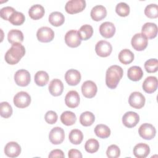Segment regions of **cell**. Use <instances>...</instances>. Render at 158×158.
I'll return each mask as SVG.
<instances>
[{"label":"cell","mask_w":158,"mask_h":158,"mask_svg":"<svg viewBox=\"0 0 158 158\" xmlns=\"http://www.w3.org/2000/svg\"><path fill=\"white\" fill-rule=\"evenodd\" d=\"M123 73V69L121 67L117 65L110 66L106 73V84L107 87L110 89L115 88L122 78Z\"/></svg>","instance_id":"cell-1"},{"label":"cell","mask_w":158,"mask_h":158,"mask_svg":"<svg viewBox=\"0 0 158 158\" xmlns=\"http://www.w3.org/2000/svg\"><path fill=\"white\" fill-rule=\"evenodd\" d=\"M25 54V47L20 43H15L5 54V60L10 65L17 64Z\"/></svg>","instance_id":"cell-2"},{"label":"cell","mask_w":158,"mask_h":158,"mask_svg":"<svg viewBox=\"0 0 158 158\" xmlns=\"http://www.w3.org/2000/svg\"><path fill=\"white\" fill-rule=\"evenodd\" d=\"M85 7V0H70L65 4V9L67 13L73 14L83 11Z\"/></svg>","instance_id":"cell-3"},{"label":"cell","mask_w":158,"mask_h":158,"mask_svg":"<svg viewBox=\"0 0 158 158\" xmlns=\"http://www.w3.org/2000/svg\"><path fill=\"white\" fill-rule=\"evenodd\" d=\"M14 104L19 108H25L28 107L31 102L30 94L25 91H20L14 97Z\"/></svg>","instance_id":"cell-4"},{"label":"cell","mask_w":158,"mask_h":158,"mask_svg":"<svg viewBox=\"0 0 158 158\" xmlns=\"http://www.w3.org/2000/svg\"><path fill=\"white\" fill-rule=\"evenodd\" d=\"M131 43L135 50L143 51L148 46V38L142 33H136L132 37Z\"/></svg>","instance_id":"cell-5"},{"label":"cell","mask_w":158,"mask_h":158,"mask_svg":"<svg viewBox=\"0 0 158 158\" xmlns=\"http://www.w3.org/2000/svg\"><path fill=\"white\" fill-rule=\"evenodd\" d=\"M112 51V47L111 44L106 40L99 41L95 46V51L100 57H106L109 56L111 54Z\"/></svg>","instance_id":"cell-6"},{"label":"cell","mask_w":158,"mask_h":158,"mask_svg":"<svg viewBox=\"0 0 158 158\" xmlns=\"http://www.w3.org/2000/svg\"><path fill=\"white\" fill-rule=\"evenodd\" d=\"M138 133L143 139L150 140L154 138L156 136V130L152 125L145 123L139 127L138 129Z\"/></svg>","instance_id":"cell-7"},{"label":"cell","mask_w":158,"mask_h":158,"mask_svg":"<svg viewBox=\"0 0 158 158\" xmlns=\"http://www.w3.org/2000/svg\"><path fill=\"white\" fill-rule=\"evenodd\" d=\"M64 39L66 44L70 48L78 47L81 41L78 32L75 30L68 31L65 35Z\"/></svg>","instance_id":"cell-8"},{"label":"cell","mask_w":158,"mask_h":158,"mask_svg":"<svg viewBox=\"0 0 158 158\" xmlns=\"http://www.w3.org/2000/svg\"><path fill=\"white\" fill-rule=\"evenodd\" d=\"M146 101L144 95L138 91H135L130 94L128 98L129 104L135 109H141L144 106Z\"/></svg>","instance_id":"cell-9"},{"label":"cell","mask_w":158,"mask_h":158,"mask_svg":"<svg viewBox=\"0 0 158 158\" xmlns=\"http://www.w3.org/2000/svg\"><path fill=\"white\" fill-rule=\"evenodd\" d=\"M30 74L27 70L20 69L17 70L14 75V80L15 83L20 86H26L30 82Z\"/></svg>","instance_id":"cell-10"},{"label":"cell","mask_w":158,"mask_h":158,"mask_svg":"<svg viewBox=\"0 0 158 158\" xmlns=\"http://www.w3.org/2000/svg\"><path fill=\"white\" fill-rule=\"evenodd\" d=\"M36 37L38 41L41 42L48 43L54 39V32L49 27H42L38 30L36 32Z\"/></svg>","instance_id":"cell-11"},{"label":"cell","mask_w":158,"mask_h":158,"mask_svg":"<svg viewBox=\"0 0 158 158\" xmlns=\"http://www.w3.org/2000/svg\"><path fill=\"white\" fill-rule=\"evenodd\" d=\"M65 138L64 130L59 127L53 128L49 133V139L53 144H61Z\"/></svg>","instance_id":"cell-12"},{"label":"cell","mask_w":158,"mask_h":158,"mask_svg":"<svg viewBox=\"0 0 158 158\" xmlns=\"http://www.w3.org/2000/svg\"><path fill=\"white\" fill-rule=\"evenodd\" d=\"M139 121V115L132 111L127 112L122 117L123 124L128 128H132L135 127Z\"/></svg>","instance_id":"cell-13"},{"label":"cell","mask_w":158,"mask_h":158,"mask_svg":"<svg viewBox=\"0 0 158 158\" xmlns=\"http://www.w3.org/2000/svg\"><path fill=\"white\" fill-rule=\"evenodd\" d=\"M97 86L91 80L85 81L81 85V92L83 95L87 98H93L97 93Z\"/></svg>","instance_id":"cell-14"},{"label":"cell","mask_w":158,"mask_h":158,"mask_svg":"<svg viewBox=\"0 0 158 158\" xmlns=\"http://www.w3.org/2000/svg\"><path fill=\"white\" fill-rule=\"evenodd\" d=\"M21 152L20 146L15 141H10L4 147V153L9 157H17Z\"/></svg>","instance_id":"cell-15"},{"label":"cell","mask_w":158,"mask_h":158,"mask_svg":"<svg viewBox=\"0 0 158 158\" xmlns=\"http://www.w3.org/2000/svg\"><path fill=\"white\" fill-rule=\"evenodd\" d=\"M65 80L69 85L75 86L81 80V74L77 70L69 69L65 74Z\"/></svg>","instance_id":"cell-16"},{"label":"cell","mask_w":158,"mask_h":158,"mask_svg":"<svg viewBox=\"0 0 158 158\" xmlns=\"http://www.w3.org/2000/svg\"><path fill=\"white\" fill-rule=\"evenodd\" d=\"M80 96L77 91L71 90L69 91L65 97V103L70 108H75L80 104Z\"/></svg>","instance_id":"cell-17"},{"label":"cell","mask_w":158,"mask_h":158,"mask_svg":"<svg viewBox=\"0 0 158 158\" xmlns=\"http://www.w3.org/2000/svg\"><path fill=\"white\" fill-rule=\"evenodd\" d=\"M99 32L100 34L106 38H111L115 33V27L112 22H103L99 27Z\"/></svg>","instance_id":"cell-18"},{"label":"cell","mask_w":158,"mask_h":158,"mask_svg":"<svg viewBox=\"0 0 158 158\" xmlns=\"http://www.w3.org/2000/svg\"><path fill=\"white\" fill-rule=\"evenodd\" d=\"M141 33L148 39H152L157 36V25L152 22L145 23L141 28Z\"/></svg>","instance_id":"cell-19"},{"label":"cell","mask_w":158,"mask_h":158,"mask_svg":"<svg viewBox=\"0 0 158 158\" xmlns=\"http://www.w3.org/2000/svg\"><path fill=\"white\" fill-rule=\"evenodd\" d=\"M48 88L51 95L54 96H58L63 92L64 85L60 80L55 78L50 81Z\"/></svg>","instance_id":"cell-20"},{"label":"cell","mask_w":158,"mask_h":158,"mask_svg":"<svg viewBox=\"0 0 158 158\" xmlns=\"http://www.w3.org/2000/svg\"><path fill=\"white\" fill-rule=\"evenodd\" d=\"M143 90L147 93H152L156 91L157 88V79L156 77L149 76L143 83Z\"/></svg>","instance_id":"cell-21"},{"label":"cell","mask_w":158,"mask_h":158,"mask_svg":"<svg viewBox=\"0 0 158 158\" xmlns=\"http://www.w3.org/2000/svg\"><path fill=\"white\" fill-rule=\"evenodd\" d=\"M90 15L93 20L100 21L106 17L107 10L104 6L97 5L92 8Z\"/></svg>","instance_id":"cell-22"},{"label":"cell","mask_w":158,"mask_h":158,"mask_svg":"<svg viewBox=\"0 0 158 158\" xmlns=\"http://www.w3.org/2000/svg\"><path fill=\"white\" fill-rule=\"evenodd\" d=\"M150 153L149 146L144 143H138L133 148V154L138 158H145Z\"/></svg>","instance_id":"cell-23"},{"label":"cell","mask_w":158,"mask_h":158,"mask_svg":"<svg viewBox=\"0 0 158 158\" xmlns=\"http://www.w3.org/2000/svg\"><path fill=\"white\" fill-rule=\"evenodd\" d=\"M8 41L13 44L15 43H22L23 41V33L17 29L10 30L7 34Z\"/></svg>","instance_id":"cell-24"},{"label":"cell","mask_w":158,"mask_h":158,"mask_svg":"<svg viewBox=\"0 0 158 158\" xmlns=\"http://www.w3.org/2000/svg\"><path fill=\"white\" fill-rule=\"evenodd\" d=\"M44 9L40 4L33 5L28 10V15L31 19L38 20L43 17L44 15Z\"/></svg>","instance_id":"cell-25"},{"label":"cell","mask_w":158,"mask_h":158,"mask_svg":"<svg viewBox=\"0 0 158 158\" xmlns=\"http://www.w3.org/2000/svg\"><path fill=\"white\" fill-rule=\"evenodd\" d=\"M143 75V72L139 66H132L128 69L127 76L130 80L136 81L141 79Z\"/></svg>","instance_id":"cell-26"},{"label":"cell","mask_w":158,"mask_h":158,"mask_svg":"<svg viewBox=\"0 0 158 158\" xmlns=\"http://www.w3.org/2000/svg\"><path fill=\"white\" fill-rule=\"evenodd\" d=\"M48 19L49 23L55 27L62 25L65 21L64 15L61 12L58 11H55L51 13L49 15Z\"/></svg>","instance_id":"cell-27"},{"label":"cell","mask_w":158,"mask_h":158,"mask_svg":"<svg viewBox=\"0 0 158 158\" xmlns=\"http://www.w3.org/2000/svg\"><path fill=\"white\" fill-rule=\"evenodd\" d=\"M118 59L120 62L123 64H129L133 62L134 54L130 49H124L119 52Z\"/></svg>","instance_id":"cell-28"},{"label":"cell","mask_w":158,"mask_h":158,"mask_svg":"<svg viewBox=\"0 0 158 158\" xmlns=\"http://www.w3.org/2000/svg\"><path fill=\"white\" fill-rule=\"evenodd\" d=\"M60 120L62 123L67 126L73 125L76 120V115L71 111H65L60 115Z\"/></svg>","instance_id":"cell-29"},{"label":"cell","mask_w":158,"mask_h":158,"mask_svg":"<svg viewBox=\"0 0 158 158\" xmlns=\"http://www.w3.org/2000/svg\"><path fill=\"white\" fill-rule=\"evenodd\" d=\"M35 83L40 86H45L49 80V75L43 70H40L36 73L34 77Z\"/></svg>","instance_id":"cell-30"},{"label":"cell","mask_w":158,"mask_h":158,"mask_svg":"<svg viewBox=\"0 0 158 158\" xmlns=\"http://www.w3.org/2000/svg\"><path fill=\"white\" fill-rule=\"evenodd\" d=\"M96 135L100 138H107L110 135V130L106 125L98 124L94 128Z\"/></svg>","instance_id":"cell-31"},{"label":"cell","mask_w":158,"mask_h":158,"mask_svg":"<svg viewBox=\"0 0 158 158\" xmlns=\"http://www.w3.org/2000/svg\"><path fill=\"white\" fill-rule=\"evenodd\" d=\"M95 120V117L94 114L89 111L83 112L80 116V122L85 127H88L91 125Z\"/></svg>","instance_id":"cell-32"},{"label":"cell","mask_w":158,"mask_h":158,"mask_svg":"<svg viewBox=\"0 0 158 158\" xmlns=\"http://www.w3.org/2000/svg\"><path fill=\"white\" fill-rule=\"evenodd\" d=\"M78 32L81 40H87L92 36L93 28L90 25L85 24L80 27Z\"/></svg>","instance_id":"cell-33"},{"label":"cell","mask_w":158,"mask_h":158,"mask_svg":"<svg viewBox=\"0 0 158 158\" xmlns=\"http://www.w3.org/2000/svg\"><path fill=\"white\" fill-rule=\"evenodd\" d=\"M69 138L71 143L73 144H79L81 143L83 139V135L81 131L78 129H73L70 131Z\"/></svg>","instance_id":"cell-34"},{"label":"cell","mask_w":158,"mask_h":158,"mask_svg":"<svg viewBox=\"0 0 158 158\" xmlns=\"http://www.w3.org/2000/svg\"><path fill=\"white\" fill-rule=\"evenodd\" d=\"M25 15L23 13L15 11L10 17L9 21L14 25H20L25 22Z\"/></svg>","instance_id":"cell-35"},{"label":"cell","mask_w":158,"mask_h":158,"mask_svg":"<svg viewBox=\"0 0 158 158\" xmlns=\"http://www.w3.org/2000/svg\"><path fill=\"white\" fill-rule=\"evenodd\" d=\"M99 148V144L98 140L91 138L86 141L85 144V150L89 153H94L98 151Z\"/></svg>","instance_id":"cell-36"},{"label":"cell","mask_w":158,"mask_h":158,"mask_svg":"<svg viewBox=\"0 0 158 158\" xmlns=\"http://www.w3.org/2000/svg\"><path fill=\"white\" fill-rule=\"evenodd\" d=\"M145 15L150 19H155L158 17V6L156 4H150L144 9Z\"/></svg>","instance_id":"cell-37"},{"label":"cell","mask_w":158,"mask_h":158,"mask_svg":"<svg viewBox=\"0 0 158 158\" xmlns=\"http://www.w3.org/2000/svg\"><path fill=\"white\" fill-rule=\"evenodd\" d=\"M115 11L118 15L121 17H126L130 13V7L127 3L121 2L116 5Z\"/></svg>","instance_id":"cell-38"},{"label":"cell","mask_w":158,"mask_h":158,"mask_svg":"<svg viewBox=\"0 0 158 158\" xmlns=\"http://www.w3.org/2000/svg\"><path fill=\"white\" fill-rule=\"evenodd\" d=\"M1 116L7 118L11 116L12 114V108L7 102H2L0 104Z\"/></svg>","instance_id":"cell-39"},{"label":"cell","mask_w":158,"mask_h":158,"mask_svg":"<svg viewBox=\"0 0 158 158\" xmlns=\"http://www.w3.org/2000/svg\"><path fill=\"white\" fill-rule=\"evenodd\" d=\"M144 68L147 72L154 73L157 71L158 62L157 59H150L144 63Z\"/></svg>","instance_id":"cell-40"},{"label":"cell","mask_w":158,"mask_h":158,"mask_svg":"<svg viewBox=\"0 0 158 158\" xmlns=\"http://www.w3.org/2000/svg\"><path fill=\"white\" fill-rule=\"evenodd\" d=\"M106 154L109 158H117L120 155V150L117 145L112 144L108 147Z\"/></svg>","instance_id":"cell-41"},{"label":"cell","mask_w":158,"mask_h":158,"mask_svg":"<svg viewBox=\"0 0 158 158\" xmlns=\"http://www.w3.org/2000/svg\"><path fill=\"white\" fill-rule=\"evenodd\" d=\"M16 10L14 8L10 6H6L4 7H2L0 10V16L1 18L6 20H8L10 18V17L12 15V14L15 12Z\"/></svg>","instance_id":"cell-42"},{"label":"cell","mask_w":158,"mask_h":158,"mask_svg":"<svg viewBox=\"0 0 158 158\" xmlns=\"http://www.w3.org/2000/svg\"><path fill=\"white\" fill-rule=\"evenodd\" d=\"M44 119L48 123L54 124L57 120V114L53 110H49L45 114Z\"/></svg>","instance_id":"cell-43"},{"label":"cell","mask_w":158,"mask_h":158,"mask_svg":"<svg viewBox=\"0 0 158 158\" xmlns=\"http://www.w3.org/2000/svg\"><path fill=\"white\" fill-rule=\"evenodd\" d=\"M68 156L69 158H81L82 154L80 151L76 149H70L68 152Z\"/></svg>","instance_id":"cell-44"},{"label":"cell","mask_w":158,"mask_h":158,"mask_svg":"<svg viewBox=\"0 0 158 158\" xmlns=\"http://www.w3.org/2000/svg\"><path fill=\"white\" fill-rule=\"evenodd\" d=\"M48 157L50 158H51V157H64L65 155L62 150L54 149L51 151Z\"/></svg>","instance_id":"cell-45"}]
</instances>
